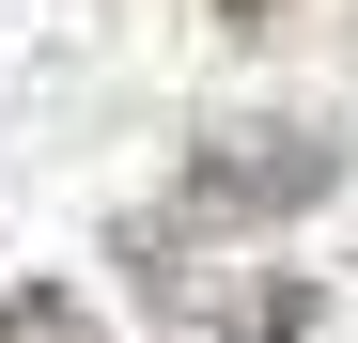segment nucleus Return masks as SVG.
<instances>
[{"label": "nucleus", "mask_w": 358, "mask_h": 343, "mask_svg": "<svg viewBox=\"0 0 358 343\" xmlns=\"http://www.w3.org/2000/svg\"><path fill=\"white\" fill-rule=\"evenodd\" d=\"M327 172H343V141H327V125H218V141H203V156L171 172L141 218H125V250H141V265H203L218 234H265V218H296Z\"/></svg>", "instance_id": "1"}, {"label": "nucleus", "mask_w": 358, "mask_h": 343, "mask_svg": "<svg viewBox=\"0 0 358 343\" xmlns=\"http://www.w3.org/2000/svg\"><path fill=\"white\" fill-rule=\"evenodd\" d=\"M156 281V297H171V328H187V343H312V281H296V265H141Z\"/></svg>", "instance_id": "2"}, {"label": "nucleus", "mask_w": 358, "mask_h": 343, "mask_svg": "<svg viewBox=\"0 0 358 343\" xmlns=\"http://www.w3.org/2000/svg\"><path fill=\"white\" fill-rule=\"evenodd\" d=\"M0 343H109V328L63 297V281H16V297H0Z\"/></svg>", "instance_id": "3"}, {"label": "nucleus", "mask_w": 358, "mask_h": 343, "mask_svg": "<svg viewBox=\"0 0 358 343\" xmlns=\"http://www.w3.org/2000/svg\"><path fill=\"white\" fill-rule=\"evenodd\" d=\"M265 16H280V0H218V31H265Z\"/></svg>", "instance_id": "4"}]
</instances>
